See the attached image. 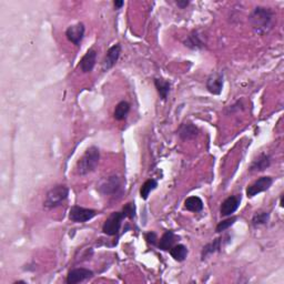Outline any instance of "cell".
Returning <instances> with one entry per match:
<instances>
[{
    "mask_svg": "<svg viewBox=\"0 0 284 284\" xmlns=\"http://www.w3.org/2000/svg\"><path fill=\"white\" fill-rule=\"evenodd\" d=\"M253 31L257 35H265L273 28L274 12L270 8L255 7L248 16Z\"/></svg>",
    "mask_w": 284,
    "mask_h": 284,
    "instance_id": "6da1fadb",
    "label": "cell"
},
{
    "mask_svg": "<svg viewBox=\"0 0 284 284\" xmlns=\"http://www.w3.org/2000/svg\"><path fill=\"white\" fill-rule=\"evenodd\" d=\"M100 160V151L95 145L89 146L81 158L78 160L75 171L79 176H87L97 169Z\"/></svg>",
    "mask_w": 284,
    "mask_h": 284,
    "instance_id": "7a4b0ae2",
    "label": "cell"
},
{
    "mask_svg": "<svg viewBox=\"0 0 284 284\" xmlns=\"http://www.w3.org/2000/svg\"><path fill=\"white\" fill-rule=\"evenodd\" d=\"M69 195V189L68 186L64 184H59L53 186L46 194V200L43 202V207L46 209H55L62 204V202L66 201Z\"/></svg>",
    "mask_w": 284,
    "mask_h": 284,
    "instance_id": "3957f363",
    "label": "cell"
},
{
    "mask_svg": "<svg viewBox=\"0 0 284 284\" xmlns=\"http://www.w3.org/2000/svg\"><path fill=\"white\" fill-rule=\"evenodd\" d=\"M123 219L124 215L122 212H112L104 223V226H102V232L106 235H109V237L117 235L120 229H121Z\"/></svg>",
    "mask_w": 284,
    "mask_h": 284,
    "instance_id": "277c9868",
    "label": "cell"
},
{
    "mask_svg": "<svg viewBox=\"0 0 284 284\" xmlns=\"http://www.w3.org/2000/svg\"><path fill=\"white\" fill-rule=\"evenodd\" d=\"M97 211L93 210V209L73 206L69 211V219L71 222H74V223H84V222L95 217Z\"/></svg>",
    "mask_w": 284,
    "mask_h": 284,
    "instance_id": "5b68a950",
    "label": "cell"
},
{
    "mask_svg": "<svg viewBox=\"0 0 284 284\" xmlns=\"http://www.w3.org/2000/svg\"><path fill=\"white\" fill-rule=\"evenodd\" d=\"M121 188L122 184L119 177L111 176L101 182L99 186H98V191L102 195H114L121 191Z\"/></svg>",
    "mask_w": 284,
    "mask_h": 284,
    "instance_id": "8992f818",
    "label": "cell"
},
{
    "mask_svg": "<svg viewBox=\"0 0 284 284\" xmlns=\"http://www.w3.org/2000/svg\"><path fill=\"white\" fill-rule=\"evenodd\" d=\"M273 184V179L271 177H261L257 179L254 183H252L250 186L247 188V197L248 198H253L255 197L256 194H259L261 192H264V191L269 190L270 186Z\"/></svg>",
    "mask_w": 284,
    "mask_h": 284,
    "instance_id": "52a82bcc",
    "label": "cell"
},
{
    "mask_svg": "<svg viewBox=\"0 0 284 284\" xmlns=\"http://www.w3.org/2000/svg\"><path fill=\"white\" fill-rule=\"evenodd\" d=\"M84 33H86V27L82 22H78L66 30V36L70 42H72L74 46H79L84 38Z\"/></svg>",
    "mask_w": 284,
    "mask_h": 284,
    "instance_id": "ba28073f",
    "label": "cell"
},
{
    "mask_svg": "<svg viewBox=\"0 0 284 284\" xmlns=\"http://www.w3.org/2000/svg\"><path fill=\"white\" fill-rule=\"evenodd\" d=\"M93 277V272L91 270L86 268H77L69 271L68 275H67L66 282L68 284H77L80 282L86 281V280Z\"/></svg>",
    "mask_w": 284,
    "mask_h": 284,
    "instance_id": "9c48e42d",
    "label": "cell"
},
{
    "mask_svg": "<svg viewBox=\"0 0 284 284\" xmlns=\"http://www.w3.org/2000/svg\"><path fill=\"white\" fill-rule=\"evenodd\" d=\"M120 55H121V46H120V43L113 44L112 47H110L109 50L106 51L104 61H102V70L108 71L112 68L118 62Z\"/></svg>",
    "mask_w": 284,
    "mask_h": 284,
    "instance_id": "30bf717a",
    "label": "cell"
},
{
    "mask_svg": "<svg viewBox=\"0 0 284 284\" xmlns=\"http://www.w3.org/2000/svg\"><path fill=\"white\" fill-rule=\"evenodd\" d=\"M199 128L192 122H183L180 124L179 129H178L177 135L179 136L182 141H189L194 139L195 137L199 135Z\"/></svg>",
    "mask_w": 284,
    "mask_h": 284,
    "instance_id": "8fae6325",
    "label": "cell"
},
{
    "mask_svg": "<svg viewBox=\"0 0 284 284\" xmlns=\"http://www.w3.org/2000/svg\"><path fill=\"white\" fill-rule=\"evenodd\" d=\"M223 73L215 72L210 74V77L207 79L206 87L208 91L212 93V95H220L223 89Z\"/></svg>",
    "mask_w": 284,
    "mask_h": 284,
    "instance_id": "7c38bea8",
    "label": "cell"
},
{
    "mask_svg": "<svg viewBox=\"0 0 284 284\" xmlns=\"http://www.w3.org/2000/svg\"><path fill=\"white\" fill-rule=\"evenodd\" d=\"M241 202V197H237V195H232V197L226 198L221 204L220 213L222 216H230L238 210Z\"/></svg>",
    "mask_w": 284,
    "mask_h": 284,
    "instance_id": "4fadbf2b",
    "label": "cell"
},
{
    "mask_svg": "<svg viewBox=\"0 0 284 284\" xmlns=\"http://www.w3.org/2000/svg\"><path fill=\"white\" fill-rule=\"evenodd\" d=\"M96 62H97V51L95 49H89L86 52V55L82 57V59L80 60L79 68L83 73L91 72L93 68H95Z\"/></svg>",
    "mask_w": 284,
    "mask_h": 284,
    "instance_id": "5bb4252c",
    "label": "cell"
},
{
    "mask_svg": "<svg viewBox=\"0 0 284 284\" xmlns=\"http://www.w3.org/2000/svg\"><path fill=\"white\" fill-rule=\"evenodd\" d=\"M271 166V157L268 153H260L253 160L248 170L250 172H261L264 171Z\"/></svg>",
    "mask_w": 284,
    "mask_h": 284,
    "instance_id": "9a60e30c",
    "label": "cell"
},
{
    "mask_svg": "<svg viewBox=\"0 0 284 284\" xmlns=\"http://www.w3.org/2000/svg\"><path fill=\"white\" fill-rule=\"evenodd\" d=\"M177 239L178 237L173 231H166L158 241L157 247L162 251H170V248L175 246Z\"/></svg>",
    "mask_w": 284,
    "mask_h": 284,
    "instance_id": "2e32d148",
    "label": "cell"
},
{
    "mask_svg": "<svg viewBox=\"0 0 284 284\" xmlns=\"http://www.w3.org/2000/svg\"><path fill=\"white\" fill-rule=\"evenodd\" d=\"M225 238H217L215 239L214 241H212L210 243H208L206 247L203 248V250H202V253H201V256H202V260L204 259H207V257L209 255H211L213 254V253H215L217 251H220L222 247H223V240Z\"/></svg>",
    "mask_w": 284,
    "mask_h": 284,
    "instance_id": "e0dca14e",
    "label": "cell"
},
{
    "mask_svg": "<svg viewBox=\"0 0 284 284\" xmlns=\"http://www.w3.org/2000/svg\"><path fill=\"white\" fill-rule=\"evenodd\" d=\"M154 86H155V89H157L160 98H161L163 101H166L168 96H169V92H170L171 83L167 81V80H163L161 78L160 79L155 78L154 79Z\"/></svg>",
    "mask_w": 284,
    "mask_h": 284,
    "instance_id": "ac0fdd59",
    "label": "cell"
},
{
    "mask_svg": "<svg viewBox=\"0 0 284 284\" xmlns=\"http://www.w3.org/2000/svg\"><path fill=\"white\" fill-rule=\"evenodd\" d=\"M184 208L191 212H201L203 210V201L199 197H189L185 199Z\"/></svg>",
    "mask_w": 284,
    "mask_h": 284,
    "instance_id": "d6986e66",
    "label": "cell"
},
{
    "mask_svg": "<svg viewBox=\"0 0 284 284\" xmlns=\"http://www.w3.org/2000/svg\"><path fill=\"white\" fill-rule=\"evenodd\" d=\"M184 46L188 47L190 49H202L204 43L203 40L200 37V35L198 31H193L192 34L188 36V38L184 40Z\"/></svg>",
    "mask_w": 284,
    "mask_h": 284,
    "instance_id": "ffe728a7",
    "label": "cell"
},
{
    "mask_svg": "<svg viewBox=\"0 0 284 284\" xmlns=\"http://www.w3.org/2000/svg\"><path fill=\"white\" fill-rule=\"evenodd\" d=\"M129 111H130V104L127 101H120L119 104L115 106L113 117L115 120H118V121H121V120L127 118Z\"/></svg>",
    "mask_w": 284,
    "mask_h": 284,
    "instance_id": "44dd1931",
    "label": "cell"
},
{
    "mask_svg": "<svg viewBox=\"0 0 284 284\" xmlns=\"http://www.w3.org/2000/svg\"><path fill=\"white\" fill-rule=\"evenodd\" d=\"M171 256L178 262H183L188 256V248L183 244H177L170 248Z\"/></svg>",
    "mask_w": 284,
    "mask_h": 284,
    "instance_id": "7402d4cb",
    "label": "cell"
},
{
    "mask_svg": "<svg viewBox=\"0 0 284 284\" xmlns=\"http://www.w3.org/2000/svg\"><path fill=\"white\" fill-rule=\"evenodd\" d=\"M158 186V181L154 179H149L146 180L143 184H142L141 189H140V197L146 200L149 198V194L151 193V191H153L154 189H157Z\"/></svg>",
    "mask_w": 284,
    "mask_h": 284,
    "instance_id": "603a6c76",
    "label": "cell"
},
{
    "mask_svg": "<svg viewBox=\"0 0 284 284\" xmlns=\"http://www.w3.org/2000/svg\"><path fill=\"white\" fill-rule=\"evenodd\" d=\"M270 219V213L269 212H256L254 215L252 217V225L253 226H260V225H263L266 224L269 222Z\"/></svg>",
    "mask_w": 284,
    "mask_h": 284,
    "instance_id": "cb8c5ba5",
    "label": "cell"
},
{
    "mask_svg": "<svg viewBox=\"0 0 284 284\" xmlns=\"http://www.w3.org/2000/svg\"><path fill=\"white\" fill-rule=\"evenodd\" d=\"M237 220H238V216H231V217H229V219L221 221L220 223L216 225L215 232H216V233L224 232V231L228 230V229L230 228V226H232V225L235 223V221H237Z\"/></svg>",
    "mask_w": 284,
    "mask_h": 284,
    "instance_id": "d4e9b609",
    "label": "cell"
},
{
    "mask_svg": "<svg viewBox=\"0 0 284 284\" xmlns=\"http://www.w3.org/2000/svg\"><path fill=\"white\" fill-rule=\"evenodd\" d=\"M122 213H123L124 217H128V219H131V220L135 219V216H136L135 203H132V202L127 203L122 209Z\"/></svg>",
    "mask_w": 284,
    "mask_h": 284,
    "instance_id": "484cf974",
    "label": "cell"
},
{
    "mask_svg": "<svg viewBox=\"0 0 284 284\" xmlns=\"http://www.w3.org/2000/svg\"><path fill=\"white\" fill-rule=\"evenodd\" d=\"M144 238H145V241L148 242L151 246H158V235L155 232H148L144 234Z\"/></svg>",
    "mask_w": 284,
    "mask_h": 284,
    "instance_id": "4316f807",
    "label": "cell"
},
{
    "mask_svg": "<svg viewBox=\"0 0 284 284\" xmlns=\"http://www.w3.org/2000/svg\"><path fill=\"white\" fill-rule=\"evenodd\" d=\"M176 3H177V6L179 7V8L184 9V8H186V7L189 6L190 1H189V0H178V1H176Z\"/></svg>",
    "mask_w": 284,
    "mask_h": 284,
    "instance_id": "83f0119b",
    "label": "cell"
},
{
    "mask_svg": "<svg viewBox=\"0 0 284 284\" xmlns=\"http://www.w3.org/2000/svg\"><path fill=\"white\" fill-rule=\"evenodd\" d=\"M123 4H124V1H122V0H115V1H113V6L115 9L122 8Z\"/></svg>",
    "mask_w": 284,
    "mask_h": 284,
    "instance_id": "f1b7e54d",
    "label": "cell"
}]
</instances>
